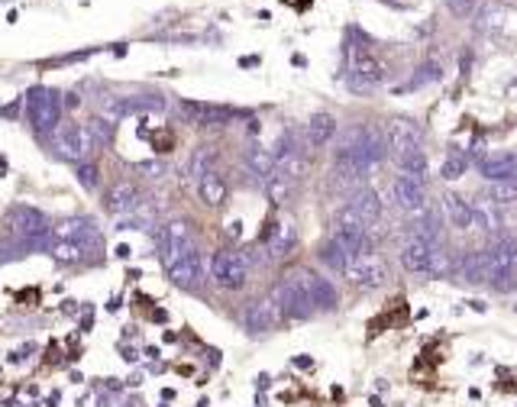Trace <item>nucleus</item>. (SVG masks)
Segmentation results:
<instances>
[{
	"label": "nucleus",
	"instance_id": "f257e3e1",
	"mask_svg": "<svg viewBox=\"0 0 517 407\" xmlns=\"http://www.w3.org/2000/svg\"><path fill=\"white\" fill-rule=\"evenodd\" d=\"M343 56H346V85L356 94H375L378 88H385L388 81V68H385L382 58H375L369 52V46L356 43L350 33L346 46H343Z\"/></svg>",
	"mask_w": 517,
	"mask_h": 407
},
{
	"label": "nucleus",
	"instance_id": "f03ea898",
	"mask_svg": "<svg viewBox=\"0 0 517 407\" xmlns=\"http://www.w3.org/2000/svg\"><path fill=\"white\" fill-rule=\"evenodd\" d=\"M23 100H26L29 123H33V130L39 136H52L58 127H62V91L33 85Z\"/></svg>",
	"mask_w": 517,
	"mask_h": 407
},
{
	"label": "nucleus",
	"instance_id": "7ed1b4c3",
	"mask_svg": "<svg viewBox=\"0 0 517 407\" xmlns=\"http://www.w3.org/2000/svg\"><path fill=\"white\" fill-rule=\"evenodd\" d=\"M489 262H491V278L489 285L501 295L517 288V239L511 236H495L489 249Z\"/></svg>",
	"mask_w": 517,
	"mask_h": 407
},
{
	"label": "nucleus",
	"instance_id": "20e7f679",
	"mask_svg": "<svg viewBox=\"0 0 517 407\" xmlns=\"http://www.w3.org/2000/svg\"><path fill=\"white\" fill-rule=\"evenodd\" d=\"M249 278V259L239 249H217L210 259V281L224 291H239Z\"/></svg>",
	"mask_w": 517,
	"mask_h": 407
},
{
	"label": "nucleus",
	"instance_id": "39448f33",
	"mask_svg": "<svg viewBox=\"0 0 517 407\" xmlns=\"http://www.w3.org/2000/svg\"><path fill=\"white\" fill-rule=\"evenodd\" d=\"M107 120H126V117H142V113H165L168 100L162 94H113L100 104Z\"/></svg>",
	"mask_w": 517,
	"mask_h": 407
},
{
	"label": "nucleus",
	"instance_id": "423d86ee",
	"mask_svg": "<svg viewBox=\"0 0 517 407\" xmlns=\"http://www.w3.org/2000/svg\"><path fill=\"white\" fill-rule=\"evenodd\" d=\"M4 226H7L10 236H20V239H39V236H49L52 233L49 217L39 207H29V204H14L4 213Z\"/></svg>",
	"mask_w": 517,
	"mask_h": 407
},
{
	"label": "nucleus",
	"instance_id": "0eeeda50",
	"mask_svg": "<svg viewBox=\"0 0 517 407\" xmlns=\"http://www.w3.org/2000/svg\"><path fill=\"white\" fill-rule=\"evenodd\" d=\"M272 301L278 304L281 317H288V320H308V317L317 314L314 304H310V297L304 295V288L291 278V272H288L285 278L272 288Z\"/></svg>",
	"mask_w": 517,
	"mask_h": 407
},
{
	"label": "nucleus",
	"instance_id": "6e6552de",
	"mask_svg": "<svg viewBox=\"0 0 517 407\" xmlns=\"http://www.w3.org/2000/svg\"><path fill=\"white\" fill-rule=\"evenodd\" d=\"M56 149L65 162L81 165V162L98 149V142H94V136L88 133L84 123H62V127L56 130Z\"/></svg>",
	"mask_w": 517,
	"mask_h": 407
},
{
	"label": "nucleus",
	"instance_id": "1a4fd4ad",
	"mask_svg": "<svg viewBox=\"0 0 517 407\" xmlns=\"http://www.w3.org/2000/svg\"><path fill=\"white\" fill-rule=\"evenodd\" d=\"M291 278L304 288V295L310 297L314 310H336V304H340V291H336V285L330 278L310 272V268H291Z\"/></svg>",
	"mask_w": 517,
	"mask_h": 407
},
{
	"label": "nucleus",
	"instance_id": "9d476101",
	"mask_svg": "<svg viewBox=\"0 0 517 407\" xmlns=\"http://www.w3.org/2000/svg\"><path fill=\"white\" fill-rule=\"evenodd\" d=\"M165 275H168V281H172V285H178V288H184V291H197V288H201L204 278H207V272H204V259H201V253H197V246L184 249L175 262H168Z\"/></svg>",
	"mask_w": 517,
	"mask_h": 407
},
{
	"label": "nucleus",
	"instance_id": "9b49d317",
	"mask_svg": "<svg viewBox=\"0 0 517 407\" xmlns=\"http://www.w3.org/2000/svg\"><path fill=\"white\" fill-rule=\"evenodd\" d=\"M155 246H159L162 265L175 262L184 249L194 246V243H191V223L188 220H168V223H162L159 233H155Z\"/></svg>",
	"mask_w": 517,
	"mask_h": 407
},
{
	"label": "nucleus",
	"instance_id": "f8f14e48",
	"mask_svg": "<svg viewBox=\"0 0 517 407\" xmlns=\"http://www.w3.org/2000/svg\"><path fill=\"white\" fill-rule=\"evenodd\" d=\"M343 278H350L356 288H382L385 278H388V268H385V262L378 259L375 253H362V255H352L350 265H346V272H343Z\"/></svg>",
	"mask_w": 517,
	"mask_h": 407
},
{
	"label": "nucleus",
	"instance_id": "ddd939ff",
	"mask_svg": "<svg viewBox=\"0 0 517 407\" xmlns=\"http://www.w3.org/2000/svg\"><path fill=\"white\" fill-rule=\"evenodd\" d=\"M294 246H298V226H294V220L281 217V220H272L268 223V230L262 233V253H266V259H285L288 253H294Z\"/></svg>",
	"mask_w": 517,
	"mask_h": 407
},
{
	"label": "nucleus",
	"instance_id": "4468645a",
	"mask_svg": "<svg viewBox=\"0 0 517 407\" xmlns=\"http://www.w3.org/2000/svg\"><path fill=\"white\" fill-rule=\"evenodd\" d=\"M382 133H385L388 149L398 155V152H404V149L420 146L424 130H420V123H417V120H411V117H392V120H385V123H382Z\"/></svg>",
	"mask_w": 517,
	"mask_h": 407
},
{
	"label": "nucleus",
	"instance_id": "2eb2a0df",
	"mask_svg": "<svg viewBox=\"0 0 517 407\" xmlns=\"http://www.w3.org/2000/svg\"><path fill=\"white\" fill-rule=\"evenodd\" d=\"M182 113L197 127H224L233 117H243V110L224 104H204V100H182Z\"/></svg>",
	"mask_w": 517,
	"mask_h": 407
},
{
	"label": "nucleus",
	"instance_id": "dca6fc26",
	"mask_svg": "<svg viewBox=\"0 0 517 407\" xmlns=\"http://www.w3.org/2000/svg\"><path fill=\"white\" fill-rule=\"evenodd\" d=\"M281 320H285V317H281L278 304H275L272 297H258V301H252L249 307L243 310V327L249 333H272Z\"/></svg>",
	"mask_w": 517,
	"mask_h": 407
},
{
	"label": "nucleus",
	"instance_id": "f3484780",
	"mask_svg": "<svg viewBox=\"0 0 517 407\" xmlns=\"http://www.w3.org/2000/svg\"><path fill=\"white\" fill-rule=\"evenodd\" d=\"M104 249V236H91V239H68V243H56L49 249L52 259L65 262V265H78V262H91L94 255Z\"/></svg>",
	"mask_w": 517,
	"mask_h": 407
},
{
	"label": "nucleus",
	"instance_id": "a211bd4d",
	"mask_svg": "<svg viewBox=\"0 0 517 407\" xmlns=\"http://www.w3.org/2000/svg\"><path fill=\"white\" fill-rule=\"evenodd\" d=\"M440 243H424V239H407L404 249H401V265L407 275H427L430 278V268H434V253Z\"/></svg>",
	"mask_w": 517,
	"mask_h": 407
},
{
	"label": "nucleus",
	"instance_id": "6ab92c4d",
	"mask_svg": "<svg viewBox=\"0 0 517 407\" xmlns=\"http://www.w3.org/2000/svg\"><path fill=\"white\" fill-rule=\"evenodd\" d=\"M142 201H146V197L140 194V188H136L133 181H117L110 191H107L104 207L113 213V217H130V213L140 211Z\"/></svg>",
	"mask_w": 517,
	"mask_h": 407
},
{
	"label": "nucleus",
	"instance_id": "aec40b11",
	"mask_svg": "<svg viewBox=\"0 0 517 407\" xmlns=\"http://www.w3.org/2000/svg\"><path fill=\"white\" fill-rule=\"evenodd\" d=\"M456 272L466 285H489L491 278V262H489V249H472V253H462L456 262Z\"/></svg>",
	"mask_w": 517,
	"mask_h": 407
},
{
	"label": "nucleus",
	"instance_id": "412c9836",
	"mask_svg": "<svg viewBox=\"0 0 517 407\" xmlns=\"http://www.w3.org/2000/svg\"><path fill=\"white\" fill-rule=\"evenodd\" d=\"M392 197H395V204H398L401 211H407V213H417V211H424L427 207L424 184L414 181V178H407V175H398L392 181Z\"/></svg>",
	"mask_w": 517,
	"mask_h": 407
},
{
	"label": "nucleus",
	"instance_id": "4be33fe9",
	"mask_svg": "<svg viewBox=\"0 0 517 407\" xmlns=\"http://www.w3.org/2000/svg\"><path fill=\"white\" fill-rule=\"evenodd\" d=\"M336 136V117L333 113H314V117L308 120V127H304V142H308V149H327L330 142H333Z\"/></svg>",
	"mask_w": 517,
	"mask_h": 407
},
{
	"label": "nucleus",
	"instance_id": "5701e85b",
	"mask_svg": "<svg viewBox=\"0 0 517 407\" xmlns=\"http://www.w3.org/2000/svg\"><path fill=\"white\" fill-rule=\"evenodd\" d=\"M330 239H333V243H336V246H340L346 255H362V253H372L369 230H362V226H333Z\"/></svg>",
	"mask_w": 517,
	"mask_h": 407
},
{
	"label": "nucleus",
	"instance_id": "b1692460",
	"mask_svg": "<svg viewBox=\"0 0 517 407\" xmlns=\"http://www.w3.org/2000/svg\"><path fill=\"white\" fill-rule=\"evenodd\" d=\"M98 220L94 217H65L62 223L52 226V239L56 243H68V239H91L98 236Z\"/></svg>",
	"mask_w": 517,
	"mask_h": 407
},
{
	"label": "nucleus",
	"instance_id": "393cba45",
	"mask_svg": "<svg viewBox=\"0 0 517 407\" xmlns=\"http://www.w3.org/2000/svg\"><path fill=\"white\" fill-rule=\"evenodd\" d=\"M350 207L356 211V217L362 220L365 226H375L378 220H382V197H378V191H372V188L352 191Z\"/></svg>",
	"mask_w": 517,
	"mask_h": 407
},
{
	"label": "nucleus",
	"instance_id": "a878e982",
	"mask_svg": "<svg viewBox=\"0 0 517 407\" xmlns=\"http://www.w3.org/2000/svg\"><path fill=\"white\" fill-rule=\"evenodd\" d=\"M246 169H249V175L256 178L258 184H266L268 178L275 175V155H272V149L252 142V146L246 149Z\"/></svg>",
	"mask_w": 517,
	"mask_h": 407
},
{
	"label": "nucleus",
	"instance_id": "bb28decb",
	"mask_svg": "<svg viewBox=\"0 0 517 407\" xmlns=\"http://www.w3.org/2000/svg\"><path fill=\"white\" fill-rule=\"evenodd\" d=\"M443 211H446V220L456 226V230H476V223H472V204L466 201V197H459L456 191H446L443 194Z\"/></svg>",
	"mask_w": 517,
	"mask_h": 407
},
{
	"label": "nucleus",
	"instance_id": "cd10ccee",
	"mask_svg": "<svg viewBox=\"0 0 517 407\" xmlns=\"http://www.w3.org/2000/svg\"><path fill=\"white\" fill-rule=\"evenodd\" d=\"M197 194H201V201L207 204V207H224L230 188H226V181H224L220 171H207V175L197 181Z\"/></svg>",
	"mask_w": 517,
	"mask_h": 407
},
{
	"label": "nucleus",
	"instance_id": "c85d7f7f",
	"mask_svg": "<svg viewBox=\"0 0 517 407\" xmlns=\"http://www.w3.org/2000/svg\"><path fill=\"white\" fill-rule=\"evenodd\" d=\"M395 162H398L401 175L414 178V181H420V184L427 181V171H430V169H427V155H424V149H420V146L398 152V155H395Z\"/></svg>",
	"mask_w": 517,
	"mask_h": 407
},
{
	"label": "nucleus",
	"instance_id": "c756f323",
	"mask_svg": "<svg viewBox=\"0 0 517 407\" xmlns=\"http://www.w3.org/2000/svg\"><path fill=\"white\" fill-rule=\"evenodd\" d=\"M414 239H424V243H440V213L434 207H424V211L414 213V226H411Z\"/></svg>",
	"mask_w": 517,
	"mask_h": 407
},
{
	"label": "nucleus",
	"instance_id": "7c9ffc66",
	"mask_svg": "<svg viewBox=\"0 0 517 407\" xmlns=\"http://www.w3.org/2000/svg\"><path fill=\"white\" fill-rule=\"evenodd\" d=\"M472 223H476V230H485V233H495L498 226H501V217H498L495 204H491L489 197L472 201Z\"/></svg>",
	"mask_w": 517,
	"mask_h": 407
},
{
	"label": "nucleus",
	"instance_id": "2f4dec72",
	"mask_svg": "<svg viewBox=\"0 0 517 407\" xmlns=\"http://www.w3.org/2000/svg\"><path fill=\"white\" fill-rule=\"evenodd\" d=\"M466 169H469V152H462L459 146H449L446 159H443V165H440V178H446V181H459V178L466 175Z\"/></svg>",
	"mask_w": 517,
	"mask_h": 407
},
{
	"label": "nucleus",
	"instance_id": "473e14b6",
	"mask_svg": "<svg viewBox=\"0 0 517 407\" xmlns=\"http://www.w3.org/2000/svg\"><path fill=\"white\" fill-rule=\"evenodd\" d=\"M294 184H298V181H291V178H288V175H281V171L275 169V175L268 178V181L262 184V188H266L268 201H272V204H278V207H281V204H288V201H291V194H294Z\"/></svg>",
	"mask_w": 517,
	"mask_h": 407
},
{
	"label": "nucleus",
	"instance_id": "72a5a7b5",
	"mask_svg": "<svg viewBox=\"0 0 517 407\" xmlns=\"http://www.w3.org/2000/svg\"><path fill=\"white\" fill-rule=\"evenodd\" d=\"M214 162H217V149H214V146H197L194 152H191V162H188L191 178H197V181H201L207 171H217V169H214Z\"/></svg>",
	"mask_w": 517,
	"mask_h": 407
},
{
	"label": "nucleus",
	"instance_id": "f704fd0d",
	"mask_svg": "<svg viewBox=\"0 0 517 407\" xmlns=\"http://www.w3.org/2000/svg\"><path fill=\"white\" fill-rule=\"evenodd\" d=\"M317 255H320V262H323V265H327L330 272H336V275H343V272H346V265H350V259H352V255H346L340 246H336L333 239H327V243H323V246H320V253H317Z\"/></svg>",
	"mask_w": 517,
	"mask_h": 407
},
{
	"label": "nucleus",
	"instance_id": "c9c22d12",
	"mask_svg": "<svg viewBox=\"0 0 517 407\" xmlns=\"http://www.w3.org/2000/svg\"><path fill=\"white\" fill-rule=\"evenodd\" d=\"M84 127H88V133L94 136L98 146H113V139H117V123L107 117H91Z\"/></svg>",
	"mask_w": 517,
	"mask_h": 407
},
{
	"label": "nucleus",
	"instance_id": "e433bc0d",
	"mask_svg": "<svg viewBox=\"0 0 517 407\" xmlns=\"http://www.w3.org/2000/svg\"><path fill=\"white\" fill-rule=\"evenodd\" d=\"M440 78H443V65H440V62H424L417 71H414L411 81H407V91H414V88L434 85V81H440Z\"/></svg>",
	"mask_w": 517,
	"mask_h": 407
},
{
	"label": "nucleus",
	"instance_id": "4c0bfd02",
	"mask_svg": "<svg viewBox=\"0 0 517 407\" xmlns=\"http://www.w3.org/2000/svg\"><path fill=\"white\" fill-rule=\"evenodd\" d=\"M489 197L495 207H501V204H514L517 201V181H489Z\"/></svg>",
	"mask_w": 517,
	"mask_h": 407
},
{
	"label": "nucleus",
	"instance_id": "58836bf2",
	"mask_svg": "<svg viewBox=\"0 0 517 407\" xmlns=\"http://www.w3.org/2000/svg\"><path fill=\"white\" fill-rule=\"evenodd\" d=\"M78 184H81L84 191H98V184H100V169L98 165H88V162H81L78 165Z\"/></svg>",
	"mask_w": 517,
	"mask_h": 407
},
{
	"label": "nucleus",
	"instance_id": "ea45409f",
	"mask_svg": "<svg viewBox=\"0 0 517 407\" xmlns=\"http://www.w3.org/2000/svg\"><path fill=\"white\" fill-rule=\"evenodd\" d=\"M133 169L140 171L142 178H149V181H159V178L168 175V165H165V162H159V159H155V162H140V165H133Z\"/></svg>",
	"mask_w": 517,
	"mask_h": 407
},
{
	"label": "nucleus",
	"instance_id": "a19ab883",
	"mask_svg": "<svg viewBox=\"0 0 517 407\" xmlns=\"http://www.w3.org/2000/svg\"><path fill=\"white\" fill-rule=\"evenodd\" d=\"M446 7L453 16H459V20H469V16L476 14L479 7V0H446Z\"/></svg>",
	"mask_w": 517,
	"mask_h": 407
},
{
	"label": "nucleus",
	"instance_id": "79ce46f5",
	"mask_svg": "<svg viewBox=\"0 0 517 407\" xmlns=\"http://www.w3.org/2000/svg\"><path fill=\"white\" fill-rule=\"evenodd\" d=\"M23 104H26V100H14V104H4V107H0V117H4V120H16V117H20V110H23Z\"/></svg>",
	"mask_w": 517,
	"mask_h": 407
},
{
	"label": "nucleus",
	"instance_id": "37998d69",
	"mask_svg": "<svg viewBox=\"0 0 517 407\" xmlns=\"http://www.w3.org/2000/svg\"><path fill=\"white\" fill-rule=\"evenodd\" d=\"M226 236H230V239L243 236V220H230V223H226Z\"/></svg>",
	"mask_w": 517,
	"mask_h": 407
},
{
	"label": "nucleus",
	"instance_id": "c03bdc74",
	"mask_svg": "<svg viewBox=\"0 0 517 407\" xmlns=\"http://www.w3.org/2000/svg\"><path fill=\"white\" fill-rule=\"evenodd\" d=\"M78 301H62V314H68V317H78Z\"/></svg>",
	"mask_w": 517,
	"mask_h": 407
},
{
	"label": "nucleus",
	"instance_id": "a18cd8bd",
	"mask_svg": "<svg viewBox=\"0 0 517 407\" xmlns=\"http://www.w3.org/2000/svg\"><path fill=\"white\" fill-rule=\"evenodd\" d=\"M113 253H117V259H130V255H133V249L126 246V243H120V246L113 249Z\"/></svg>",
	"mask_w": 517,
	"mask_h": 407
},
{
	"label": "nucleus",
	"instance_id": "49530a36",
	"mask_svg": "<svg viewBox=\"0 0 517 407\" xmlns=\"http://www.w3.org/2000/svg\"><path fill=\"white\" fill-rule=\"evenodd\" d=\"M62 107H78V94H75V91L62 94Z\"/></svg>",
	"mask_w": 517,
	"mask_h": 407
},
{
	"label": "nucleus",
	"instance_id": "de8ad7c7",
	"mask_svg": "<svg viewBox=\"0 0 517 407\" xmlns=\"http://www.w3.org/2000/svg\"><path fill=\"white\" fill-rule=\"evenodd\" d=\"M120 307H123V301H120V295H113L110 301H107V310H110V314H117Z\"/></svg>",
	"mask_w": 517,
	"mask_h": 407
},
{
	"label": "nucleus",
	"instance_id": "09e8293b",
	"mask_svg": "<svg viewBox=\"0 0 517 407\" xmlns=\"http://www.w3.org/2000/svg\"><path fill=\"white\" fill-rule=\"evenodd\" d=\"M94 330V314L91 317H81V333H91Z\"/></svg>",
	"mask_w": 517,
	"mask_h": 407
},
{
	"label": "nucleus",
	"instance_id": "8fccbe9b",
	"mask_svg": "<svg viewBox=\"0 0 517 407\" xmlns=\"http://www.w3.org/2000/svg\"><path fill=\"white\" fill-rule=\"evenodd\" d=\"M120 352H123L126 362H136V359H140V356H136V349H130V346H120Z\"/></svg>",
	"mask_w": 517,
	"mask_h": 407
},
{
	"label": "nucleus",
	"instance_id": "3c124183",
	"mask_svg": "<svg viewBox=\"0 0 517 407\" xmlns=\"http://www.w3.org/2000/svg\"><path fill=\"white\" fill-rule=\"evenodd\" d=\"M294 365H298V369H310L314 362H310V356H298L294 359Z\"/></svg>",
	"mask_w": 517,
	"mask_h": 407
},
{
	"label": "nucleus",
	"instance_id": "603ef678",
	"mask_svg": "<svg viewBox=\"0 0 517 407\" xmlns=\"http://www.w3.org/2000/svg\"><path fill=\"white\" fill-rule=\"evenodd\" d=\"M23 359H26V356H23V352H7V362H10V365H20Z\"/></svg>",
	"mask_w": 517,
	"mask_h": 407
},
{
	"label": "nucleus",
	"instance_id": "864d4df0",
	"mask_svg": "<svg viewBox=\"0 0 517 407\" xmlns=\"http://www.w3.org/2000/svg\"><path fill=\"white\" fill-rule=\"evenodd\" d=\"M256 385H258V388H262V391H266V388H268V385H272V379H268V375H258V379H256Z\"/></svg>",
	"mask_w": 517,
	"mask_h": 407
},
{
	"label": "nucleus",
	"instance_id": "5fc2aeb1",
	"mask_svg": "<svg viewBox=\"0 0 517 407\" xmlns=\"http://www.w3.org/2000/svg\"><path fill=\"white\" fill-rule=\"evenodd\" d=\"M239 65H243V68H252V65H258V58H256V56H249V58H239Z\"/></svg>",
	"mask_w": 517,
	"mask_h": 407
},
{
	"label": "nucleus",
	"instance_id": "6e6d98bb",
	"mask_svg": "<svg viewBox=\"0 0 517 407\" xmlns=\"http://www.w3.org/2000/svg\"><path fill=\"white\" fill-rule=\"evenodd\" d=\"M98 404H100V407H110V398H107V394H104V398H100Z\"/></svg>",
	"mask_w": 517,
	"mask_h": 407
},
{
	"label": "nucleus",
	"instance_id": "4d7b16f0",
	"mask_svg": "<svg viewBox=\"0 0 517 407\" xmlns=\"http://www.w3.org/2000/svg\"><path fill=\"white\" fill-rule=\"evenodd\" d=\"M4 407H20V404H16L14 398H7V401H4Z\"/></svg>",
	"mask_w": 517,
	"mask_h": 407
},
{
	"label": "nucleus",
	"instance_id": "13d9d810",
	"mask_svg": "<svg viewBox=\"0 0 517 407\" xmlns=\"http://www.w3.org/2000/svg\"><path fill=\"white\" fill-rule=\"evenodd\" d=\"M0 4H10V0H0Z\"/></svg>",
	"mask_w": 517,
	"mask_h": 407
}]
</instances>
